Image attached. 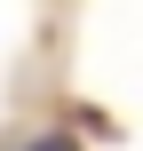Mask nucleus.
Instances as JSON below:
<instances>
[{"label":"nucleus","instance_id":"1","mask_svg":"<svg viewBox=\"0 0 143 151\" xmlns=\"http://www.w3.org/2000/svg\"><path fill=\"white\" fill-rule=\"evenodd\" d=\"M32 151H72V143H64V135H40V143H32Z\"/></svg>","mask_w":143,"mask_h":151}]
</instances>
